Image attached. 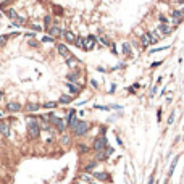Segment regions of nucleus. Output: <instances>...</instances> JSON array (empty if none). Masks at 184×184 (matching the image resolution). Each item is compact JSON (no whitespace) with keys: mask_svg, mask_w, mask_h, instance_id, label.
Segmentation results:
<instances>
[{"mask_svg":"<svg viewBox=\"0 0 184 184\" xmlns=\"http://www.w3.org/2000/svg\"><path fill=\"white\" fill-rule=\"evenodd\" d=\"M87 131H89V124H87L86 121H79V123H77V126L73 129V132L76 136H84Z\"/></svg>","mask_w":184,"mask_h":184,"instance_id":"obj_2","label":"nucleus"},{"mask_svg":"<svg viewBox=\"0 0 184 184\" xmlns=\"http://www.w3.org/2000/svg\"><path fill=\"white\" fill-rule=\"evenodd\" d=\"M171 16H173V18H176V19H179V21H181V19L184 18V13H182V12H179V10H173V12H171Z\"/></svg>","mask_w":184,"mask_h":184,"instance_id":"obj_17","label":"nucleus"},{"mask_svg":"<svg viewBox=\"0 0 184 184\" xmlns=\"http://www.w3.org/2000/svg\"><path fill=\"white\" fill-rule=\"evenodd\" d=\"M42 42H53V37H50V36L42 37Z\"/></svg>","mask_w":184,"mask_h":184,"instance_id":"obj_30","label":"nucleus"},{"mask_svg":"<svg viewBox=\"0 0 184 184\" xmlns=\"http://www.w3.org/2000/svg\"><path fill=\"white\" fill-rule=\"evenodd\" d=\"M179 2H184V0H179Z\"/></svg>","mask_w":184,"mask_h":184,"instance_id":"obj_35","label":"nucleus"},{"mask_svg":"<svg viewBox=\"0 0 184 184\" xmlns=\"http://www.w3.org/2000/svg\"><path fill=\"white\" fill-rule=\"evenodd\" d=\"M10 124L7 121H0V136H3V137H10Z\"/></svg>","mask_w":184,"mask_h":184,"instance_id":"obj_5","label":"nucleus"},{"mask_svg":"<svg viewBox=\"0 0 184 184\" xmlns=\"http://www.w3.org/2000/svg\"><path fill=\"white\" fill-rule=\"evenodd\" d=\"M66 63H68V66H71V68H74V66H76L77 63H79V62H77V60H76V58H74V57L71 55L70 58H66Z\"/></svg>","mask_w":184,"mask_h":184,"instance_id":"obj_18","label":"nucleus"},{"mask_svg":"<svg viewBox=\"0 0 184 184\" xmlns=\"http://www.w3.org/2000/svg\"><path fill=\"white\" fill-rule=\"evenodd\" d=\"M8 41V36H0V47H3Z\"/></svg>","mask_w":184,"mask_h":184,"instance_id":"obj_25","label":"nucleus"},{"mask_svg":"<svg viewBox=\"0 0 184 184\" xmlns=\"http://www.w3.org/2000/svg\"><path fill=\"white\" fill-rule=\"evenodd\" d=\"M150 44H152V37H150V34H145V36L142 37V45L147 47V45H150Z\"/></svg>","mask_w":184,"mask_h":184,"instance_id":"obj_19","label":"nucleus"},{"mask_svg":"<svg viewBox=\"0 0 184 184\" xmlns=\"http://www.w3.org/2000/svg\"><path fill=\"white\" fill-rule=\"evenodd\" d=\"M7 16H8L10 19H13V23H15V21H16V19L19 18V16L16 15V12H15V10H13V8H10V10H7Z\"/></svg>","mask_w":184,"mask_h":184,"instance_id":"obj_15","label":"nucleus"},{"mask_svg":"<svg viewBox=\"0 0 184 184\" xmlns=\"http://www.w3.org/2000/svg\"><path fill=\"white\" fill-rule=\"evenodd\" d=\"M68 92H70V95L79 94V86L74 84V82H68Z\"/></svg>","mask_w":184,"mask_h":184,"instance_id":"obj_11","label":"nucleus"},{"mask_svg":"<svg viewBox=\"0 0 184 184\" xmlns=\"http://www.w3.org/2000/svg\"><path fill=\"white\" fill-rule=\"evenodd\" d=\"M91 184H102V182H97V181H92Z\"/></svg>","mask_w":184,"mask_h":184,"instance_id":"obj_32","label":"nucleus"},{"mask_svg":"<svg viewBox=\"0 0 184 184\" xmlns=\"http://www.w3.org/2000/svg\"><path fill=\"white\" fill-rule=\"evenodd\" d=\"M41 134V126L36 118H27V136L29 139H37Z\"/></svg>","mask_w":184,"mask_h":184,"instance_id":"obj_1","label":"nucleus"},{"mask_svg":"<svg viewBox=\"0 0 184 184\" xmlns=\"http://www.w3.org/2000/svg\"><path fill=\"white\" fill-rule=\"evenodd\" d=\"M147 184H153V176H150V178H149V182H147Z\"/></svg>","mask_w":184,"mask_h":184,"instance_id":"obj_31","label":"nucleus"},{"mask_svg":"<svg viewBox=\"0 0 184 184\" xmlns=\"http://www.w3.org/2000/svg\"><path fill=\"white\" fill-rule=\"evenodd\" d=\"M100 41H102V44H105V45H110V41H108V39H107L105 36L100 37Z\"/></svg>","mask_w":184,"mask_h":184,"instance_id":"obj_28","label":"nucleus"},{"mask_svg":"<svg viewBox=\"0 0 184 184\" xmlns=\"http://www.w3.org/2000/svg\"><path fill=\"white\" fill-rule=\"evenodd\" d=\"M129 52H131V45L128 42H124L123 44V53H129Z\"/></svg>","mask_w":184,"mask_h":184,"instance_id":"obj_24","label":"nucleus"},{"mask_svg":"<svg viewBox=\"0 0 184 184\" xmlns=\"http://www.w3.org/2000/svg\"><path fill=\"white\" fill-rule=\"evenodd\" d=\"M44 107H45V108H55L57 103H55V102H45V103H44Z\"/></svg>","mask_w":184,"mask_h":184,"instance_id":"obj_26","label":"nucleus"},{"mask_svg":"<svg viewBox=\"0 0 184 184\" xmlns=\"http://www.w3.org/2000/svg\"><path fill=\"white\" fill-rule=\"evenodd\" d=\"M48 34H50V37H58V36L63 34V31L58 26H50L48 27Z\"/></svg>","mask_w":184,"mask_h":184,"instance_id":"obj_8","label":"nucleus"},{"mask_svg":"<svg viewBox=\"0 0 184 184\" xmlns=\"http://www.w3.org/2000/svg\"><path fill=\"white\" fill-rule=\"evenodd\" d=\"M57 48H58V53L63 55L65 58H70V57H71V52L66 48V45H63V44H58V45H57Z\"/></svg>","mask_w":184,"mask_h":184,"instance_id":"obj_7","label":"nucleus"},{"mask_svg":"<svg viewBox=\"0 0 184 184\" xmlns=\"http://www.w3.org/2000/svg\"><path fill=\"white\" fill-rule=\"evenodd\" d=\"M62 36L65 37L66 42H70V44H74V42H76V36H74L73 32H70V31H63Z\"/></svg>","mask_w":184,"mask_h":184,"instance_id":"obj_10","label":"nucleus"},{"mask_svg":"<svg viewBox=\"0 0 184 184\" xmlns=\"http://www.w3.org/2000/svg\"><path fill=\"white\" fill-rule=\"evenodd\" d=\"M55 128H57L58 131H60V132H63V131L68 128V121H66V120H60V123H58V124L55 126Z\"/></svg>","mask_w":184,"mask_h":184,"instance_id":"obj_14","label":"nucleus"},{"mask_svg":"<svg viewBox=\"0 0 184 184\" xmlns=\"http://www.w3.org/2000/svg\"><path fill=\"white\" fill-rule=\"evenodd\" d=\"M92 176H94L95 179H99V181H102V182H103V181H107V179H108V174H107L105 171H97V173H94V174H92Z\"/></svg>","mask_w":184,"mask_h":184,"instance_id":"obj_12","label":"nucleus"},{"mask_svg":"<svg viewBox=\"0 0 184 184\" xmlns=\"http://www.w3.org/2000/svg\"><path fill=\"white\" fill-rule=\"evenodd\" d=\"M8 110L10 112H19L21 110V105H19L18 102H10L8 103Z\"/></svg>","mask_w":184,"mask_h":184,"instance_id":"obj_13","label":"nucleus"},{"mask_svg":"<svg viewBox=\"0 0 184 184\" xmlns=\"http://www.w3.org/2000/svg\"><path fill=\"white\" fill-rule=\"evenodd\" d=\"M95 167H97V162H95V160L91 162V163H87V165H86V173H91Z\"/></svg>","mask_w":184,"mask_h":184,"instance_id":"obj_20","label":"nucleus"},{"mask_svg":"<svg viewBox=\"0 0 184 184\" xmlns=\"http://www.w3.org/2000/svg\"><path fill=\"white\" fill-rule=\"evenodd\" d=\"M150 37H152V44H155V42H158L160 39H163V34L160 32V29H155V31L150 32Z\"/></svg>","mask_w":184,"mask_h":184,"instance_id":"obj_9","label":"nucleus"},{"mask_svg":"<svg viewBox=\"0 0 184 184\" xmlns=\"http://www.w3.org/2000/svg\"><path fill=\"white\" fill-rule=\"evenodd\" d=\"M0 99H2V94H0Z\"/></svg>","mask_w":184,"mask_h":184,"instance_id":"obj_34","label":"nucleus"},{"mask_svg":"<svg viewBox=\"0 0 184 184\" xmlns=\"http://www.w3.org/2000/svg\"><path fill=\"white\" fill-rule=\"evenodd\" d=\"M158 29H160V32H162L163 36H168V34L173 32V26L168 24V23H162V24L158 26Z\"/></svg>","mask_w":184,"mask_h":184,"instance_id":"obj_6","label":"nucleus"},{"mask_svg":"<svg viewBox=\"0 0 184 184\" xmlns=\"http://www.w3.org/2000/svg\"><path fill=\"white\" fill-rule=\"evenodd\" d=\"M44 21H45V26H48V27H50V23H52V18H50V16H45V19H44Z\"/></svg>","mask_w":184,"mask_h":184,"instance_id":"obj_29","label":"nucleus"},{"mask_svg":"<svg viewBox=\"0 0 184 184\" xmlns=\"http://www.w3.org/2000/svg\"><path fill=\"white\" fill-rule=\"evenodd\" d=\"M39 103H27L26 107H24V110H27V112H37L39 110Z\"/></svg>","mask_w":184,"mask_h":184,"instance_id":"obj_16","label":"nucleus"},{"mask_svg":"<svg viewBox=\"0 0 184 184\" xmlns=\"http://www.w3.org/2000/svg\"><path fill=\"white\" fill-rule=\"evenodd\" d=\"M103 149H107V137H105V136H100V137H97L94 141V150L100 152Z\"/></svg>","mask_w":184,"mask_h":184,"instance_id":"obj_3","label":"nucleus"},{"mask_svg":"<svg viewBox=\"0 0 184 184\" xmlns=\"http://www.w3.org/2000/svg\"><path fill=\"white\" fill-rule=\"evenodd\" d=\"M176 163H178V157L173 160V163H171V168H170V174H173V171H174V168H176Z\"/></svg>","mask_w":184,"mask_h":184,"instance_id":"obj_27","label":"nucleus"},{"mask_svg":"<svg viewBox=\"0 0 184 184\" xmlns=\"http://www.w3.org/2000/svg\"><path fill=\"white\" fill-rule=\"evenodd\" d=\"M77 77H79V76H77V73H70V74H68V81H70V82H74Z\"/></svg>","mask_w":184,"mask_h":184,"instance_id":"obj_23","label":"nucleus"},{"mask_svg":"<svg viewBox=\"0 0 184 184\" xmlns=\"http://www.w3.org/2000/svg\"><path fill=\"white\" fill-rule=\"evenodd\" d=\"M2 115H3V113H2V112H0V116H2Z\"/></svg>","mask_w":184,"mask_h":184,"instance_id":"obj_33","label":"nucleus"},{"mask_svg":"<svg viewBox=\"0 0 184 184\" xmlns=\"http://www.w3.org/2000/svg\"><path fill=\"white\" fill-rule=\"evenodd\" d=\"M71 102V95H62L60 97V103H70Z\"/></svg>","mask_w":184,"mask_h":184,"instance_id":"obj_21","label":"nucleus"},{"mask_svg":"<svg viewBox=\"0 0 184 184\" xmlns=\"http://www.w3.org/2000/svg\"><path fill=\"white\" fill-rule=\"evenodd\" d=\"M79 48H84V37H76V42H74Z\"/></svg>","mask_w":184,"mask_h":184,"instance_id":"obj_22","label":"nucleus"},{"mask_svg":"<svg viewBox=\"0 0 184 184\" xmlns=\"http://www.w3.org/2000/svg\"><path fill=\"white\" fill-rule=\"evenodd\" d=\"M94 45H95V36L84 37V50H92Z\"/></svg>","mask_w":184,"mask_h":184,"instance_id":"obj_4","label":"nucleus"}]
</instances>
